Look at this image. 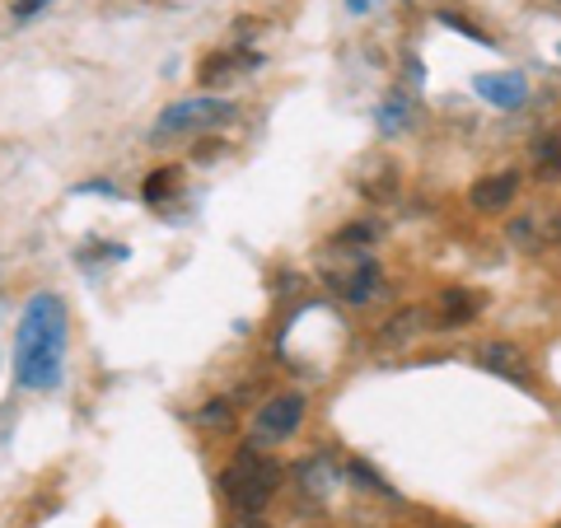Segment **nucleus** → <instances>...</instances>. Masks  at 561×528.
<instances>
[{"mask_svg": "<svg viewBox=\"0 0 561 528\" xmlns=\"http://www.w3.org/2000/svg\"><path fill=\"white\" fill-rule=\"evenodd\" d=\"M276 482H280L276 459H267V454H257V449H239V459L220 472L225 501L239 505L243 515H262V509L272 505Z\"/></svg>", "mask_w": 561, "mask_h": 528, "instance_id": "nucleus-2", "label": "nucleus"}, {"mask_svg": "<svg viewBox=\"0 0 561 528\" xmlns=\"http://www.w3.org/2000/svg\"><path fill=\"white\" fill-rule=\"evenodd\" d=\"M61 351H66V299L57 290H38L20 313L14 332V375L24 389L43 393L61 379Z\"/></svg>", "mask_w": 561, "mask_h": 528, "instance_id": "nucleus-1", "label": "nucleus"}, {"mask_svg": "<svg viewBox=\"0 0 561 528\" xmlns=\"http://www.w3.org/2000/svg\"><path fill=\"white\" fill-rule=\"evenodd\" d=\"M375 239H379L375 225H346V230L337 234L342 249H360V243H375Z\"/></svg>", "mask_w": 561, "mask_h": 528, "instance_id": "nucleus-16", "label": "nucleus"}, {"mask_svg": "<svg viewBox=\"0 0 561 528\" xmlns=\"http://www.w3.org/2000/svg\"><path fill=\"white\" fill-rule=\"evenodd\" d=\"M169 183H173V173H169V169H160V173H150V179H146V197H150V202H160Z\"/></svg>", "mask_w": 561, "mask_h": 528, "instance_id": "nucleus-18", "label": "nucleus"}, {"mask_svg": "<svg viewBox=\"0 0 561 528\" xmlns=\"http://www.w3.org/2000/svg\"><path fill=\"white\" fill-rule=\"evenodd\" d=\"M328 286L337 290L346 305H365V299L375 295V286H379V267L370 257H360V262H351L346 272H328Z\"/></svg>", "mask_w": 561, "mask_h": 528, "instance_id": "nucleus-5", "label": "nucleus"}, {"mask_svg": "<svg viewBox=\"0 0 561 528\" xmlns=\"http://www.w3.org/2000/svg\"><path fill=\"white\" fill-rule=\"evenodd\" d=\"M478 365L491 369V375H501V379L529 383V360H524V351L515 342H482L478 346Z\"/></svg>", "mask_w": 561, "mask_h": 528, "instance_id": "nucleus-6", "label": "nucleus"}, {"mask_svg": "<svg viewBox=\"0 0 561 528\" xmlns=\"http://www.w3.org/2000/svg\"><path fill=\"white\" fill-rule=\"evenodd\" d=\"M408 117H412V99L408 94H389L379 103V131H389V136L408 131Z\"/></svg>", "mask_w": 561, "mask_h": 528, "instance_id": "nucleus-12", "label": "nucleus"}, {"mask_svg": "<svg viewBox=\"0 0 561 528\" xmlns=\"http://www.w3.org/2000/svg\"><path fill=\"white\" fill-rule=\"evenodd\" d=\"M300 421H305V398L300 393H280L253 416V431H257V439H276L280 445V439H290L295 431H300Z\"/></svg>", "mask_w": 561, "mask_h": 528, "instance_id": "nucleus-4", "label": "nucleus"}, {"mask_svg": "<svg viewBox=\"0 0 561 528\" xmlns=\"http://www.w3.org/2000/svg\"><path fill=\"white\" fill-rule=\"evenodd\" d=\"M234 117V103L230 99H183V103H169L154 122V140H169V136H183V131H206V127H220V122Z\"/></svg>", "mask_w": 561, "mask_h": 528, "instance_id": "nucleus-3", "label": "nucleus"}, {"mask_svg": "<svg viewBox=\"0 0 561 528\" xmlns=\"http://www.w3.org/2000/svg\"><path fill=\"white\" fill-rule=\"evenodd\" d=\"M538 225H534V216H519V220H511V243H519V249H538Z\"/></svg>", "mask_w": 561, "mask_h": 528, "instance_id": "nucleus-15", "label": "nucleus"}, {"mask_svg": "<svg viewBox=\"0 0 561 528\" xmlns=\"http://www.w3.org/2000/svg\"><path fill=\"white\" fill-rule=\"evenodd\" d=\"M47 5V0H20V5H14V20H28V14H38Z\"/></svg>", "mask_w": 561, "mask_h": 528, "instance_id": "nucleus-19", "label": "nucleus"}, {"mask_svg": "<svg viewBox=\"0 0 561 528\" xmlns=\"http://www.w3.org/2000/svg\"><path fill=\"white\" fill-rule=\"evenodd\" d=\"M472 313H478V295H472V290H445L440 295V309H435V323L459 328V323L472 319Z\"/></svg>", "mask_w": 561, "mask_h": 528, "instance_id": "nucleus-10", "label": "nucleus"}, {"mask_svg": "<svg viewBox=\"0 0 561 528\" xmlns=\"http://www.w3.org/2000/svg\"><path fill=\"white\" fill-rule=\"evenodd\" d=\"M346 472H351V482L370 486V491H375V496H393V491H389V482H383V478H379V472H375V468H365V463H351Z\"/></svg>", "mask_w": 561, "mask_h": 528, "instance_id": "nucleus-14", "label": "nucleus"}, {"mask_svg": "<svg viewBox=\"0 0 561 528\" xmlns=\"http://www.w3.org/2000/svg\"><path fill=\"white\" fill-rule=\"evenodd\" d=\"M197 421H206V426H225V421H230V402H206V408L197 412Z\"/></svg>", "mask_w": 561, "mask_h": 528, "instance_id": "nucleus-17", "label": "nucleus"}, {"mask_svg": "<svg viewBox=\"0 0 561 528\" xmlns=\"http://www.w3.org/2000/svg\"><path fill=\"white\" fill-rule=\"evenodd\" d=\"M239 528H267V524H262L257 515H243V524H239Z\"/></svg>", "mask_w": 561, "mask_h": 528, "instance_id": "nucleus-21", "label": "nucleus"}, {"mask_svg": "<svg viewBox=\"0 0 561 528\" xmlns=\"http://www.w3.org/2000/svg\"><path fill=\"white\" fill-rule=\"evenodd\" d=\"M515 192H519V173H486V179L472 183L468 202L478 206L482 216H496V210H505L515 202Z\"/></svg>", "mask_w": 561, "mask_h": 528, "instance_id": "nucleus-7", "label": "nucleus"}, {"mask_svg": "<svg viewBox=\"0 0 561 528\" xmlns=\"http://www.w3.org/2000/svg\"><path fill=\"white\" fill-rule=\"evenodd\" d=\"M478 84V94L486 99V103H496V108H519L524 99H529V84H524V76H478L472 80Z\"/></svg>", "mask_w": 561, "mask_h": 528, "instance_id": "nucleus-9", "label": "nucleus"}, {"mask_svg": "<svg viewBox=\"0 0 561 528\" xmlns=\"http://www.w3.org/2000/svg\"><path fill=\"white\" fill-rule=\"evenodd\" d=\"M426 328H431V309L408 305V309H398V313H393V323H383L379 346H408V342H416Z\"/></svg>", "mask_w": 561, "mask_h": 528, "instance_id": "nucleus-8", "label": "nucleus"}, {"mask_svg": "<svg viewBox=\"0 0 561 528\" xmlns=\"http://www.w3.org/2000/svg\"><path fill=\"white\" fill-rule=\"evenodd\" d=\"M346 5H351V10H356V14H365V10H370V5H375V0H346Z\"/></svg>", "mask_w": 561, "mask_h": 528, "instance_id": "nucleus-20", "label": "nucleus"}, {"mask_svg": "<svg viewBox=\"0 0 561 528\" xmlns=\"http://www.w3.org/2000/svg\"><path fill=\"white\" fill-rule=\"evenodd\" d=\"M534 164H538L542 173L561 169V131H552V136H542V140H538V146H534Z\"/></svg>", "mask_w": 561, "mask_h": 528, "instance_id": "nucleus-13", "label": "nucleus"}, {"mask_svg": "<svg viewBox=\"0 0 561 528\" xmlns=\"http://www.w3.org/2000/svg\"><path fill=\"white\" fill-rule=\"evenodd\" d=\"M300 486L309 491V496H328V491L337 486V463H332L328 454H319V459L300 463Z\"/></svg>", "mask_w": 561, "mask_h": 528, "instance_id": "nucleus-11", "label": "nucleus"}]
</instances>
